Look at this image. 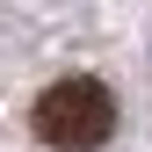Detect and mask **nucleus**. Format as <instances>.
Instances as JSON below:
<instances>
[{"mask_svg":"<svg viewBox=\"0 0 152 152\" xmlns=\"http://www.w3.org/2000/svg\"><path fill=\"white\" fill-rule=\"evenodd\" d=\"M29 123H36V138L51 152H94V145L116 138V94L102 80H51L36 94Z\"/></svg>","mask_w":152,"mask_h":152,"instance_id":"obj_1","label":"nucleus"}]
</instances>
